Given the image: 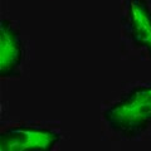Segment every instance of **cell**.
<instances>
[{
    "label": "cell",
    "mask_w": 151,
    "mask_h": 151,
    "mask_svg": "<svg viewBox=\"0 0 151 151\" xmlns=\"http://www.w3.org/2000/svg\"><path fill=\"white\" fill-rule=\"evenodd\" d=\"M125 24L130 39L151 58V10L145 0H129Z\"/></svg>",
    "instance_id": "3"
},
{
    "label": "cell",
    "mask_w": 151,
    "mask_h": 151,
    "mask_svg": "<svg viewBox=\"0 0 151 151\" xmlns=\"http://www.w3.org/2000/svg\"><path fill=\"white\" fill-rule=\"evenodd\" d=\"M108 127L124 137L134 139L151 125V84L140 86L108 107L103 113Z\"/></svg>",
    "instance_id": "1"
},
{
    "label": "cell",
    "mask_w": 151,
    "mask_h": 151,
    "mask_svg": "<svg viewBox=\"0 0 151 151\" xmlns=\"http://www.w3.org/2000/svg\"><path fill=\"white\" fill-rule=\"evenodd\" d=\"M60 140V135L49 129L33 126H14L0 134L1 151L52 150Z\"/></svg>",
    "instance_id": "2"
},
{
    "label": "cell",
    "mask_w": 151,
    "mask_h": 151,
    "mask_svg": "<svg viewBox=\"0 0 151 151\" xmlns=\"http://www.w3.org/2000/svg\"><path fill=\"white\" fill-rule=\"evenodd\" d=\"M24 58V47L19 33L6 19L1 20L0 39V76L12 78L20 76L19 68Z\"/></svg>",
    "instance_id": "4"
}]
</instances>
